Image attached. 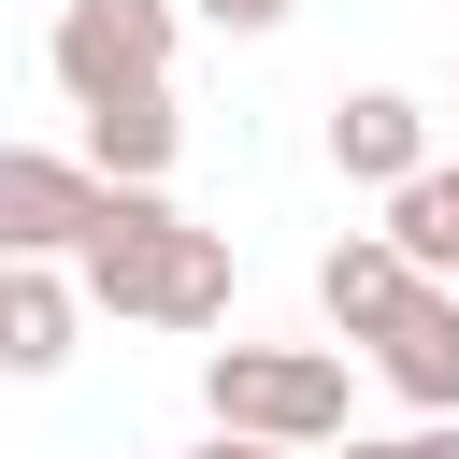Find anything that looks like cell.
<instances>
[{"label": "cell", "mask_w": 459, "mask_h": 459, "mask_svg": "<svg viewBox=\"0 0 459 459\" xmlns=\"http://www.w3.org/2000/svg\"><path fill=\"white\" fill-rule=\"evenodd\" d=\"M373 373H387L416 416H459V287H445V273H430V287L373 330Z\"/></svg>", "instance_id": "6"}, {"label": "cell", "mask_w": 459, "mask_h": 459, "mask_svg": "<svg viewBox=\"0 0 459 459\" xmlns=\"http://www.w3.org/2000/svg\"><path fill=\"white\" fill-rule=\"evenodd\" d=\"M330 172H344V186H416V172H430V100L344 86V100H330Z\"/></svg>", "instance_id": "5"}, {"label": "cell", "mask_w": 459, "mask_h": 459, "mask_svg": "<svg viewBox=\"0 0 459 459\" xmlns=\"http://www.w3.org/2000/svg\"><path fill=\"white\" fill-rule=\"evenodd\" d=\"M86 330V287L57 258H0V373H57Z\"/></svg>", "instance_id": "8"}, {"label": "cell", "mask_w": 459, "mask_h": 459, "mask_svg": "<svg viewBox=\"0 0 459 459\" xmlns=\"http://www.w3.org/2000/svg\"><path fill=\"white\" fill-rule=\"evenodd\" d=\"M186 14H215L230 43H244V29H287V0H186Z\"/></svg>", "instance_id": "12"}, {"label": "cell", "mask_w": 459, "mask_h": 459, "mask_svg": "<svg viewBox=\"0 0 459 459\" xmlns=\"http://www.w3.org/2000/svg\"><path fill=\"white\" fill-rule=\"evenodd\" d=\"M201 402H215V430L344 445V416H359V373H344V344H215V359H201Z\"/></svg>", "instance_id": "2"}, {"label": "cell", "mask_w": 459, "mask_h": 459, "mask_svg": "<svg viewBox=\"0 0 459 459\" xmlns=\"http://www.w3.org/2000/svg\"><path fill=\"white\" fill-rule=\"evenodd\" d=\"M100 215H115V172H100V158L0 143V258H86Z\"/></svg>", "instance_id": "4"}, {"label": "cell", "mask_w": 459, "mask_h": 459, "mask_svg": "<svg viewBox=\"0 0 459 459\" xmlns=\"http://www.w3.org/2000/svg\"><path fill=\"white\" fill-rule=\"evenodd\" d=\"M86 301L100 316H143V330H215L230 316V230H201V215H172L158 186H115V215L86 230Z\"/></svg>", "instance_id": "1"}, {"label": "cell", "mask_w": 459, "mask_h": 459, "mask_svg": "<svg viewBox=\"0 0 459 459\" xmlns=\"http://www.w3.org/2000/svg\"><path fill=\"white\" fill-rule=\"evenodd\" d=\"M201 459H316V445H273V430H215Z\"/></svg>", "instance_id": "13"}, {"label": "cell", "mask_w": 459, "mask_h": 459, "mask_svg": "<svg viewBox=\"0 0 459 459\" xmlns=\"http://www.w3.org/2000/svg\"><path fill=\"white\" fill-rule=\"evenodd\" d=\"M86 115V158L115 172V186H158L172 158H186V115H172V86H115V100H72Z\"/></svg>", "instance_id": "9"}, {"label": "cell", "mask_w": 459, "mask_h": 459, "mask_svg": "<svg viewBox=\"0 0 459 459\" xmlns=\"http://www.w3.org/2000/svg\"><path fill=\"white\" fill-rule=\"evenodd\" d=\"M344 459H459V416H416V430H373V445L344 430Z\"/></svg>", "instance_id": "11"}, {"label": "cell", "mask_w": 459, "mask_h": 459, "mask_svg": "<svg viewBox=\"0 0 459 459\" xmlns=\"http://www.w3.org/2000/svg\"><path fill=\"white\" fill-rule=\"evenodd\" d=\"M416 287H430V273L402 258V230H344V244L316 258V301H330V330H344V344H373V330H387Z\"/></svg>", "instance_id": "7"}, {"label": "cell", "mask_w": 459, "mask_h": 459, "mask_svg": "<svg viewBox=\"0 0 459 459\" xmlns=\"http://www.w3.org/2000/svg\"><path fill=\"white\" fill-rule=\"evenodd\" d=\"M172 29H186V0H57V29H43V72H57L72 100L172 86Z\"/></svg>", "instance_id": "3"}, {"label": "cell", "mask_w": 459, "mask_h": 459, "mask_svg": "<svg viewBox=\"0 0 459 459\" xmlns=\"http://www.w3.org/2000/svg\"><path fill=\"white\" fill-rule=\"evenodd\" d=\"M387 230H402L416 273H459V158H430L416 186H387Z\"/></svg>", "instance_id": "10"}]
</instances>
